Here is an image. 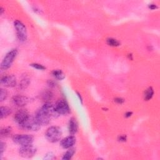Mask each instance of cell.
I'll return each instance as SVG.
<instances>
[{
	"label": "cell",
	"instance_id": "obj_6",
	"mask_svg": "<svg viewBox=\"0 0 160 160\" xmlns=\"http://www.w3.org/2000/svg\"><path fill=\"white\" fill-rule=\"evenodd\" d=\"M56 111L60 115H66L70 113V108L66 100L61 99L56 101L55 105Z\"/></svg>",
	"mask_w": 160,
	"mask_h": 160
},
{
	"label": "cell",
	"instance_id": "obj_7",
	"mask_svg": "<svg viewBox=\"0 0 160 160\" xmlns=\"http://www.w3.org/2000/svg\"><path fill=\"white\" fill-rule=\"evenodd\" d=\"M13 140L15 143L21 146H25L32 144L34 138L29 135H16L13 136Z\"/></svg>",
	"mask_w": 160,
	"mask_h": 160
},
{
	"label": "cell",
	"instance_id": "obj_10",
	"mask_svg": "<svg viewBox=\"0 0 160 160\" xmlns=\"http://www.w3.org/2000/svg\"><path fill=\"white\" fill-rule=\"evenodd\" d=\"M1 85L8 87V88H12L14 87L17 85V79L16 77L14 75H9L4 76L1 80Z\"/></svg>",
	"mask_w": 160,
	"mask_h": 160
},
{
	"label": "cell",
	"instance_id": "obj_22",
	"mask_svg": "<svg viewBox=\"0 0 160 160\" xmlns=\"http://www.w3.org/2000/svg\"><path fill=\"white\" fill-rule=\"evenodd\" d=\"M8 97V91L3 88H1V95H0V100L3 101L7 98Z\"/></svg>",
	"mask_w": 160,
	"mask_h": 160
},
{
	"label": "cell",
	"instance_id": "obj_25",
	"mask_svg": "<svg viewBox=\"0 0 160 160\" xmlns=\"http://www.w3.org/2000/svg\"><path fill=\"white\" fill-rule=\"evenodd\" d=\"M6 143L1 141V155L2 156V154L3 153V152L5 151V149H6Z\"/></svg>",
	"mask_w": 160,
	"mask_h": 160
},
{
	"label": "cell",
	"instance_id": "obj_9",
	"mask_svg": "<svg viewBox=\"0 0 160 160\" xmlns=\"http://www.w3.org/2000/svg\"><path fill=\"white\" fill-rule=\"evenodd\" d=\"M29 116V113L27 110H20L16 113V114H15L14 116V120L15 122L20 125L27 119Z\"/></svg>",
	"mask_w": 160,
	"mask_h": 160
},
{
	"label": "cell",
	"instance_id": "obj_16",
	"mask_svg": "<svg viewBox=\"0 0 160 160\" xmlns=\"http://www.w3.org/2000/svg\"><path fill=\"white\" fill-rule=\"evenodd\" d=\"M75 152H76V149L75 148H69L68 150L64 154L63 156L62 157V159H63V160L71 159L72 157L74 156Z\"/></svg>",
	"mask_w": 160,
	"mask_h": 160
},
{
	"label": "cell",
	"instance_id": "obj_17",
	"mask_svg": "<svg viewBox=\"0 0 160 160\" xmlns=\"http://www.w3.org/2000/svg\"><path fill=\"white\" fill-rule=\"evenodd\" d=\"M30 83V80L27 76H24V78H22V80H21L20 83L19 85V88L21 90H24L27 89V87L29 86Z\"/></svg>",
	"mask_w": 160,
	"mask_h": 160
},
{
	"label": "cell",
	"instance_id": "obj_4",
	"mask_svg": "<svg viewBox=\"0 0 160 160\" xmlns=\"http://www.w3.org/2000/svg\"><path fill=\"white\" fill-rule=\"evenodd\" d=\"M23 130L28 131H38L39 130L41 125L38 123L34 116H29L22 125H19Z\"/></svg>",
	"mask_w": 160,
	"mask_h": 160
},
{
	"label": "cell",
	"instance_id": "obj_11",
	"mask_svg": "<svg viewBox=\"0 0 160 160\" xmlns=\"http://www.w3.org/2000/svg\"><path fill=\"white\" fill-rule=\"evenodd\" d=\"M12 102L13 105L18 107H23L27 105L28 102V98L22 95H16L13 97Z\"/></svg>",
	"mask_w": 160,
	"mask_h": 160
},
{
	"label": "cell",
	"instance_id": "obj_23",
	"mask_svg": "<svg viewBox=\"0 0 160 160\" xmlns=\"http://www.w3.org/2000/svg\"><path fill=\"white\" fill-rule=\"evenodd\" d=\"M30 66L32 67H33V68L37 69V70H44L46 69V68L43 65H40V64H38V63L31 64Z\"/></svg>",
	"mask_w": 160,
	"mask_h": 160
},
{
	"label": "cell",
	"instance_id": "obj_20",
	"mask_svg": "<svg viewBox=\"0 0 160 160\" xmlns=\"http://www.w3.org/2000/svg\"><path fill=\"white\" fill-rule=\"evenodd\" d=\"M12 133V128L11 127H6L1 129V136L4 137V138H6L9 137L10 135H11Z\"/></svg>",
	"mask_w": 160,
	"mask_h": 160
},
{
	"label": "cell",
	"instance_id": "obj_30",
	"mask_svg": "<svg viewBox=\"0 0 160 160\" xmlns=\"http://www.w3.org/2000/svg\"><path fill=\"white\" fill-rule=\"evenodd\" d=\"M149 5H150V6H149V8L151 9H154L157 8L155 4H149Z\"/></svg>",
	"mask_w": 160,
	"mask_h": 160
},
{
	"label": "cell",
	"instance_id": "obj_21",
	"mask_svg": "<svg viewBox=\"0 0 160 160\" xmlns=\"http://www.w3.org/2000/svg\"><path fill=\"white\" fill-rule=\"evenodd\" d=\"M106 43L107 44L111 46H113V47H116V46H118L120 45V43L118 41L117 39H115V38H108L106 40Z\"/></svg>",
	"mask_w": 160,
	"mask_h": 160
},
{
	"label": "cell",
	"instance_id": "obj_19",
	"mask_svg": "<svg viewBox=\"0 0 160 160\" xmlns=\"http://www.w3.org/2000/svg\"><path fill=\"white\" fill-rule=\"evenodd\" d=\"M52 75L56 79L58 80H63L65 78V75L60 70H56L52 71Z\"/></svg>",
	"mask_w": 160,
	"mask_h": 160
},
{
	"label": "cell",
	"instance_id": "obj_18",
	"mask_svg": "<svg viewBox=\"0 0 160 160\" xmlns=\"http://www.w3.org/2000/svg\"><path fill=\"white\" fill-rule=\"evenodd\" d=\"M154 95V90L153 89L152 87H149L148 89L144 91V99L146 101L150 100Z\"/></svg>",
	"mask_w": 160,
	"mask_h": 160
},
{
	"label": "cell",
	"instance_id": "obj_12",
	"mask_svg": "<svg viewBox=\"0 0 160 160\" xmlns=\"http://www.w3.org/2000/svg\"><path fill=\"white\" fill-rule=\"evenodd\" d=\"M76 138L75 136H69L61 141L60 145L64 149H69L73 146L74 144L76 143Z\"/></svg>",
	"mask_w": 160,
	"mask_h": 160
},
{
	"label": "cell",
	"instance_id": "obj_1",
	"mask_svg": "<svg viewBox=\"0 0 160 160\" xmlns=\"http://www.w3.org/2000/svg\"><path fill=\"white\" fill-rule=\"evenodd\" d=\"M62 136L61 128L58 126H51L45 133V136L47 140L51 143L58 141Z\"/></svg>",
	"mask_w": 160,
	"mask_h": 160
},
{
	"label": "cell",
	"instance_id": "obj_13",
	"mask_svg": "<svg viewBox=\"0 0 160 160\" xmlns=\"http://www.w3.org/2000/svg\"><path fill=\"white\" fill-rule=\"evenodd\" d=\"M78 130V124L76 118H71L68 123V131L71 135L76 134Z\"/></svg>",
	"mask_w": 160,
	"mask_h": 160
},
{
	"label": "cell",
	"instance_id": "obj_29",
	"mask_svg": "<svg viewBox=\"0 0 160 160\" xmlns=\"http://www.w3.org/2000/svg\"><path fill=\"white\" fill-rule=\"evenodd\" d=\"M131 115H132V112H128L125 114V117L126 118H129V117H130L131 116Z\"/></svg>",
	"mask_w": 160,
	"mask_h": 160
},
{
	"label": "cell",
	"instance_id": "obj_28",
	"mask_svg": "<svg viewBox=\"0 0 160 160\" xmlns=\"http://www.w3.org/2000/svg\"><path fill=\"white\" fill-rule=\"evenodd\" d=\"M48 85L51 87H55V83L53 81H48Z\"/></svg>",
	"mask_w": 160,
	"mask_h": 160
},
{
	"label": "cell",
	"instance_id": "obj_5",
	"mask_svg": "<svg viewBox=\"0 0 160 160\" xmlns=\"http://www.w3.org/2000/svg\"><path fill=\"white\" fill-rule=\"evenodd\" d=\"M14 26L15 29H16L18 39L20 41H22V42H24V41L27 39L28 37L27 30L24 24L22 22L17 20L14 22Z\"/></svg>",
	"mask_w": 160,
	"mask_h": 160
},
{
	"label": "cell",
	"instance_id": "obj_15",
	"mask_svg": "<svg viewBox=\"0 0 160 160\" xmlns=\"http://www.w3.org/2000/svg\"><path fill=\"white\" fill-rule=\"evenodd\" d=\"M0 112H1L0 116H1V119H3V118L8 116L10 114H11L12 111L11 108H9V107L1 106L0 108Z\"/></svg>",
	"mask_w": 160,
	"mask_h": 160
},
{
	"label": "cell",
	"instance_id": "obj_3",
	"mask_svg": "<svg viewBox=\"0 0 160 160\" xmlns=\"http://www.w3.org/2000/svg\"><path fill=\"white\" fill-rule=\"evenodd\" d=\"M36 120L41 126L47 125L50 123L52 117L43 107L39 109L34 115Z\"/></svg>",
	"mask_w": 160,
	"mask_h": 160
},
{
	"label": "cell",
	"instance_id": "obj_24",
	"mask_svg": "<svg viewBox=\"0 0 160 160\" xmlns=\"http://www.w3.org/2000/svg\"><path fill=\"white\" fill-rule=\"evenodd\" d=\"M55 158V156L54 155V154L53 153H51V152H50L48 153H47L46 154V156H44V159H53Z\"/></svg>",
	"mask_w": 160,
	"mask_h": 160
},
{
	"label": "cell",
	"instance_id": "obj_26",
	"mask_svg": "<svg viewBox=\"0 0 160 160\" xmlns=\"http://www.w3.org/2000/svg\"><path fill=\"white\" fill-rule=\"evenodd\" d=\"M118 140L120 141H126V136L125 135H121L118 138Z\"/></svg>",
	"mask_w": 160,
	"mask_h": 160
},
{
	"label": "cell",
	"instance_id": "obj_2",
	"mask_svg": "<svg viewBox=\"0 0 160 160\" xmlns=\"http://www.w3.org/2000/svg\"><path fill=\"white\" fill-rule=\"evenodd\" d=\"M18 53L17 49H13L6 55L1 63V70L2 71L6 70L11 66L15 58H17Z\"/></svg>",
	"mask_w": 160,
	"mask_h": 160
},
{
	"label": "cell",
	"instance_id": "obj_14",
	"mask_svg": "<svg viewBox=\"0 0 160 160\" xmlns=\"http://www.w3.org/2000/svg\"><path fill=\"white\" fill-rule=\"evenodd\" d=\"M53 92L49 90H44L42 93V95H41V98H42L43 100L46 102H49L50 100L53 98Z\"/></svg>",
	"mask_w": 160,
	"mask_h": 160
},
{
	"label": "cell",
	"instance_id": "obj_8",
	"mask_svg": "<svg viewBox=\"0 0 160 160\" xmlns=\"http://www.w3.org/2000/svg\"><path fill=\"white\" fill-rule=\"evenodd\" d=\"M37 148L32 145V144L28 145L22 146L19 150L20 156L24 158H30L34 156L37 153Z\"/></svg>",
	"mask_w": 160,
	"mask_h": 160
},
{
	"label": "cell",
	"instance_id": "obj_27",
	"mask_svg": "<svg viewBox=\"0 0 160 160\" xmlns=\"http://www.w3.org/2000/svg\"><path fill=\"white\" fill-rule=\"evenodd\" d=\"M115 101L117 103H118V104H122V103H124V100L122 99V98H116L115 100Z\"/></svg>",
	"mask_w": 160,
	"mask_h": 160
}]
</instances>
